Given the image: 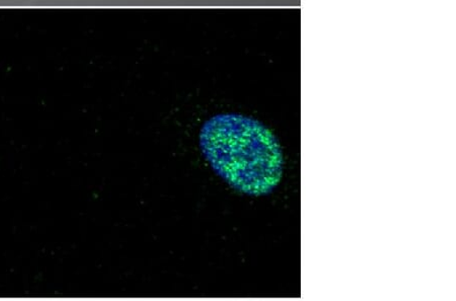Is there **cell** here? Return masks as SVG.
<instances>
[{
    "label": "cell",
    "mask_w": 456,
    "mask_h": 301,
    "mask_svg": "<svg viewBox=\"0 0 456 301\" xmlns=\"http://www.w3.org/2000/svg\"><path fill=\"white\" fill-rule=\"evenodd\" d=\"M203 156L220 178L249 196L269 195L283 175L277 137L261 122L240 114H219L200 132Z\"/></svg>",
    "instance_id": "1"
}]
</instances>
